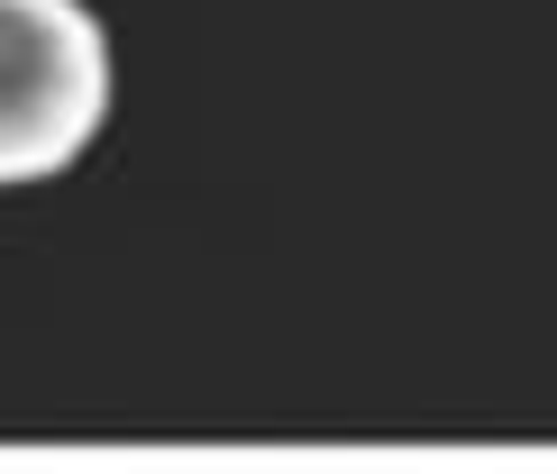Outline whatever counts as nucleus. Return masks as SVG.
<instances>
[{"label": "nucleus", "instance_id": "nucleus-1", "mask_svg": "<svg viewBox=\"0 0 557 474\" xmlns=\"http://www.w3.org/2000/svg\"><path fill=\"white\" fill-rule=\"evenodd\" d=\"M110 28L83 0H0V192L74 174L110 128Z\"/></svg>", "mask_w": 557, "mask_h": 474}]
</instances>
